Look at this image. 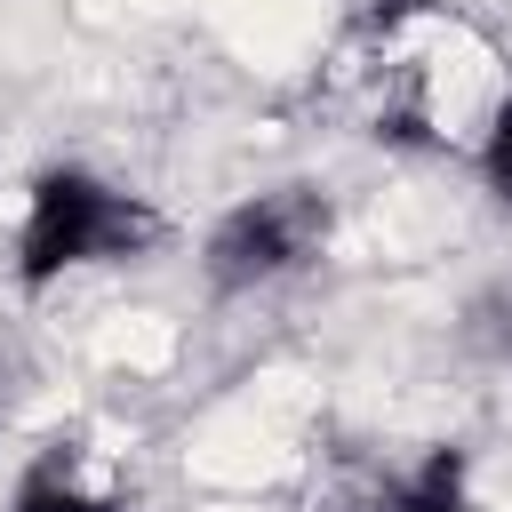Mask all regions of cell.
<instances>
[{
  "mask_svg": "<svg viewBox=\"0 0 512 512\" xmlns=\"http://www.w3.org/2000/svg\"><path fill=\"white\" fill-rule=\"evenodd\" d=\"M472 168H480V192H488L496 208H512V80H504V96H496V104H488V120H480Z\"/></svg>",
  "mask_w": 512,
  "mask_h": 512,
  "instance_id": "cell-5",
  "label": "cell"
},
{
  "mask_svg": "<svg viewBox=\"0 0 512 512\" xmlns=\"http://www.w3.org/2000/svg\"><path fill=\"white\" fill-rule=\"evenodd\" d=\"M168 240V216L112 184L104 168L88 160H48L24 176V216H16V288L24 296H48L56 280L72 272H96V264H136Z\"/></svg>",
  "mask_w": 512,
  "mask_h": 512,
  "instance_id": "cell-1",
  "label": "cell"
},
{
  "mask_svg": "<svg viewBox=\"0 0 512 512\" xmlns=\"http://www.w3.org/2000/svg\"><path fill=\"white\" fill-rule=\"evenodd\" d=\"M8 512H128V488H120V464L72 424V432H48L24 456Z\"/></svg>",
  "mask_w": 512,
  "mask_h": 512,
  "instance_id": "cell-3",
  "label": "cell"
},
{
  "mask_svg": "<svg viewBox=\"0 0 512 512\" xmlns=\"http://www.w3.org/2000/svg\"><path fill=\"white\" fill-rule=\"evenodd\" d=\"M384 512H472V456L464 448H424V464H408L384 488Z\"/></svg>",
  "mask_w": 512,
  "mask_h": 512,
  "instance_id": "cell-4",
  "label": "cell"
},
{
  "mask_svg": "<svg viewBox=\"0 0 512 512\" xmlns=\"http://www.w3.org/2000/svg\"><path fill=\"white\" fill-rule=\"evenodd\" d=\"M328 240H336V200L320 184L288 176V184H264V192L232 200L208 224L200 280H208V296H264V288L312 272L328 256Z\"/></svg>",
  "mask_w": 512,
  "mask_h": 512,
  "instance_id": "cell-2",
  "label": "cell"
}]
</instances>
